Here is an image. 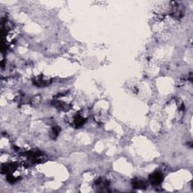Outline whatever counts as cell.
Returning a JSON list of instances; mask_svg holds the SVG:
<instances>
[{
  "mask_svg": "<svg viewBox=\"0 0 193 193\" xmlns=\"http://www.w3.org/2000/svg\"><path fill=\"white\" fill-rule=\"evenodd\" d=\"M134 186L135 188L142 189V188L146 187V183L143 180H140V179H137V180L134 181Z\"/></svg>",
  "mask_w": 193,
  "mask_h": 193,
  "instance_id": "obj_2",
  "label": "cell"
},
{
  "mask_svg": "<svg viewBox=\"0 0 193 193\" xmlns=\"http://www.w3.org/2000/svg\"><path fill=\"white\" fill-rule=\"evenodd\" d=\"M149 180L152 184L158 185L161 183L163 180V175L160 172H155L152 174L149 177Z\"/></svg>",
  "mask_w": 193,
  "mask_h": 193,
  "instance_id": "obj_1",
  "label": "cell"
}]
</instances>
